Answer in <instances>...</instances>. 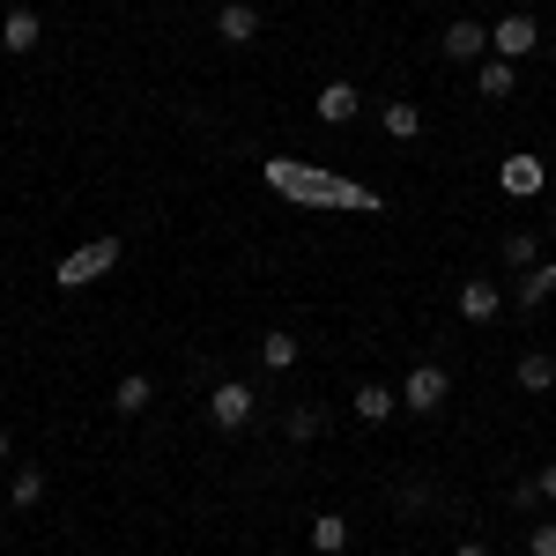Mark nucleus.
<instances>
[{"instance_id":"obj_1","label":"nucleus","mask_w":556,"mask_h":556,"mask_svg":"<svg viewBox=\"0 0 556 556\" xmlns=\"http://www.w3.org/2000/svg\"><path fill=\"white\" fill-rule=\"evenodd\" d=\"M260 178H267L282 201H304V208H349V215H379L386 208V193H371V186H356V178H342V172L298 164V156H267Z\"/></svg>"},{"instance_id":"obj_2","label":"nucleus","mask_w":556,"mask_h":556,"mask_svg":"<svg viewBox=\"0 0 556 556\" xmlns=\"http://www.w3.org/2000/svg\"><path fill=\"white\" fill-rule=\"evenodd\" d=\"M119 253H127V238H112V230H104V238H89V245H75V253L60 260V267H52V282H60V290H89L97 275H112V267H119Z\"/></svg>"},{"instance_id":"obj_3","label":"nucleus","mask_w":556,"mask_h":556,"mask_svg":"<svg viewBox=\"0 0 556 556\" xmlns=\"http://www.w3.org/2000/svg\"><path fill=\"white\" fill-rule=\"evenodd\" d=\"M260 416V393L245 379H215V393H208V424L223 430V438H238V430Z\"/></svg>"},{"instance_id":"obj_4","label":"nucleus","mask_w":556,"mask_h":556,"mask_svg":"<svg viewBox=\"0 0 556 556\" xmlns=\"http://www.w3.org/2000/svg\"><path fill=\"white\" fill-rule=\"evenodd\" d=\"M445 401H453V379H445V364H430V356H424V364L401 379V408H408V416H438Z\"/></svg>"},{"instance_id":"obj_5","label":"nucleus","mask_w":556,"mask_h":556,"mask_svg":"<svg viewBox=\"0 0 556 556\" xmlns=\"http://www.w3.org/2000/svg\"><path fill=\"white\" fill-rule=\"evenodd\" d=\"M438 52H445L453 67H482V60H490V23H475V15H453V23L438 30Z\"/></svg>"},{"instance_id":"obj_6","label":"nucleus","mask_w":556,"mask_h":556,"mask_svg":"<svg viewBox=\"0 0 556 556\" xmlns=\"http://www.w3.org/2000/svg\"><path fill=\"white\" fill-rule=\"evenodd\" d=\"M490 52H497V60H527V52H542V23H534V15H527V8H519V15H497V23H490Z\"/></svg>"},{"instance_id":"obj_7","label":"nucleus","mask_w":556,"mask_h":556,"mask_svg":"<svg viewBox=\"0 0 556 556\" xmlns=\"http://www.w3.org/2000/svg\"><path fill=\"white\" fill-rule=\"evenodd\" d=\"M497 186H505L513 201H534V193L549 186V172H542V156H527V149H519V156H505V164H497Z\"/></svg>"},{"instance_id":"obj_8","label":"nucleus","mask_w":556,"mask_h":556,"mask_svg":"<svg viewBox=\"0 0 556 556\" xmlns=\"http://www.w3.org/2000/svg\"><path fill=\"white\" fill-rule=\"evenodd\" d=\"M497 312H505V290H497L490 275H468V282H460V319H468V327H490Z\"/></svg>"},{"instance_id":"obj_9","label":"nucleus","mask_w":556,"mask_h":556,"mask_svg":"<svg viewBox=\"0 0 556 556\" xmlns=\"http://www.w3.org/2000/svg\"><path fill=\"white\" fill-rule=\"evenodd\" d=\"M349 408H356V424H393V416H401V386L364 379L356 393H349Z\"/></svg>"},{"instance_id":"obj_10","label":"nucleus","mask_w":556,"mask_h":556,"mask_svg":"<svg viewBox=\"0 0 556 556\" xmlns=\"http://www.w3.org/2000/svg\"><path fill=\"white\" fill-rule=\"evenodd\" d=\"M38 38H45V23H38V8H8L0 15V52H38Z\"/></svg>"},{"instance_id":"obj_11","label":"nucleus","mask_w":556,"mask_h":556,"mask_svg":"<svg viewBox=\"0 0 556 556\" xmlns=\"http://www.w3.org/2000/svg\"><path fill=\"white\" fill-rule=\"evenodd\" d=\"M215 38L223 45H253L260 38V8L253 0H223V8H215Z\"/></svg>"},{"instance_id":"obj_12","label":"nucleus","mask_w":556,"mask_h":556,"mask_svg":"<svg viewBox=\"0 0 556 556\" xmlns=\"http://www.w3.org/2000/svg\"><path fill=\"white\" fill-rule=\"evenodd\" d=\"M356 112H364V89L356 83H319V119L327 127H349Z\"/></svg>"},{"instance_id":"obj_13","label":"nucleus","mask_w":556,"mask_h":556,"mask_svg":"<svg viewBox=\"0 0 556 556\" xmlns=\"http://www.w3.org/2000/svg\"><path fill=\"white\" fill-rule=\"evenodd\" d=\"M556 298V260H534L527 275H519V290H513V304L519 312H542V304Z\"/></svg>"},{"instance_id":"obj_14","label":"nucleus","mask_w":556,"mask_h":556,"mask_svg":"<svg viewBox=\"0 0 556 556\" xmlns=\"http://www.w3.org/2000/svg\"><path fill=\"white\" fill-rule=\"evenodd\" d=\"M282 438H290V445H312V438H327V408H312V401H290V408H282Z\"/></svg>"},{"instance_id":"obj_15","label":"nucleus","mask_w":556,"mask_h":556,"mask_svg":"<svg viewBox=\"0 0 556 556\" xmlns=\"http://www.w3.org/2000/svg\"><path fill=\"white\" fill-rule=\"evenodd\" d=\"M513 379H519V393H549L556 386V349H527L513 364Z\"/></svg>"},{"instance_id":"obj_16","label":"nucleus","mask_w":556,"mask_h":556,"mask_svg":"<svg viewBox=\"0 0 556 556\" xmlns=\"http://www.w3.org/2000/svg\"><path fill=\"white\" fill-rule=\"evenodd\" d=\"M475 89H482L490 104H505V97H513V89H519V67H513V60H497V52H490V60L475 67Z\"/></svg>"},{"instance_id":"obj_17","label":"nucleus","mask_w":556,"mask_h":556,"mask_svg":"<svg viewBox=\"0 0 556 556\" xmlns=\"http://www.w3.org/2000/svg\"><path fill=\"white\" fill-rule=\"evenodd\" d=\"M379 127L393 134V141H416V134H424V104H408V97H393V104H379Z\"/></svg>"},{"instance_id":"obj_18","label":"nucleus","mask_w":556,"mask_h":556,"mask_svg":"<svg viewBox=\"0 0 556 556\" xmlns=\"http://www.w3.org/2000/svg\"><path fill=\"white\" fill-rule=\"evenodd\" d=\"M312 556H349V519L342 513H319V519H312Z\"/></svg>"},{"instance_id":"obj_19","label":"nucleus","mask_w":556,"mask_h":556,"mask_svg":"<svg viewBox=\"0 0 556 556\" xmlns=\"http://www.w3.org/2000/svg\"><path fill=\"white\" fill-rule=\"evenodd\" d=\"M8 497H15V513H38V505H45V468H38V460H23V468H15Z\"/></svg>"},{"instance_id":"obj_20","label":"nucleus","mask_w":556,"mask_h":556,"mask_svg":"<svg viewBox=\"0 0 556 556\" xmlns=\"http://www.w3.org/2000/svg\"><path fill=\"white\" fill-rule=\"evenodd\" d=\"M149 401H156V386H149V371H127V379L112 386V408H119V416H141Z\"/></svg>"},{"instance_id":"obj_21","label":"nucleus","mask_w":556,"mask_h":556,"mask_svg":"<svg viewBox=\"0 0 556 556\" xmlns=\"http://www.w3.org/2000/svg\"><path fill=\"white\" fill-rule=\"evenodd\" d=\"M290 364H298V334H282V327L260 334V371H290Z\"/></svg>"},{"instance_id":"obj_22","label":"nucleus","mask_w":556,"mask_h":556,"mask_svg":"<svg viewBox=\"0 0 556 556\" xmlns=\"http://www.w3.org/2000/svg\"><path fill=\"white\" fill-rule=\"evenodd\" d=\"M497 253H505V267H513V275H527V267L542 260V245H534V230H513V238H505Z\"/></svg>"},{"instance_id":"obj_23","label":"nucleus","mask_w":556,"mask_h":556,"mask_svg":"<svg viewBox=\"0 0 556 556\" xmlns=\"http://www.w3.org/2000/svg\"><path fill=\"white\" fill-rule=\"evenodd\" d=\"M527 556H556V519H534L527 527Z\"/></svg>"},{"instance_id":"obj_24","label":"nucleus","mask_w":556,"mask_h":556,"mask_svg":"<svg viewBox=\"0 0 556 556\" xmlns=\"http://www.w3.org/2000/svg\"><path fill=\"white\" fill-rule=\"evenodd\" d=\"M534 490H542V497H549V505H556V460H549V468H542V475H534Z\"/></svg>"},{"instance_id":"obj_25","label":"nucleus","mask_w":556,"mask_h":556,"mask_svg":"<svg viewBox=\"0 0 556 556\" xmlns=\"http://www.w3.org/2000/svg\"><path fill=\"white\" fill-rule=\"evenodd\" d=\"M453 556H490V549H482V542H460V549H453Z\"/></svg>"},{"instance_id":"obj_26","label":"nucleus","mask_w":556,"mask_h":556,"mask_svg":"<svg viewBox=\"0 0 556 556\" xmlns=\"http://www.w3.org/2000/svg\"><path fill=\"white\" fill-rule=\"evenodd\" d=\"M8 453H15V438H8V424H0V460H8Z\"/></svg>"}]
</instances>
